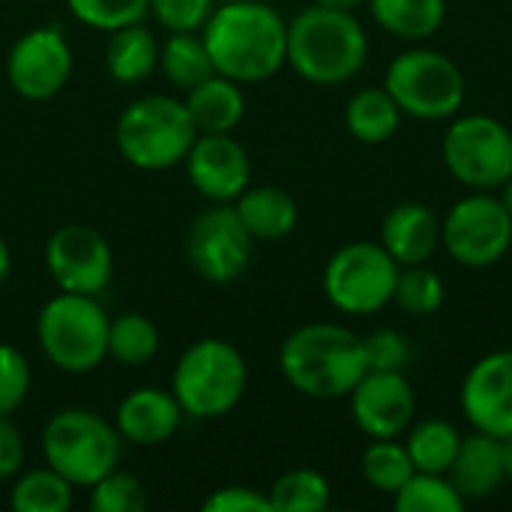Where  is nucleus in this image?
<instances>
[{"label":"nucleus","instance_id":"42","mask_svg":"<svg viewBox=\"0 0 512 512\" xmlns=\"http://www.w3.org/2000/svg\"><path fill=\"white\" fill-rule=\"evenodd\" d=\"M315 3L330 6V9H348V12H354V9H357V6H363L366 0H315Z\"/></svg>","mask_w":512,"mask_h":512},{"label":"nucleus","instance_id":"13","mask_svg":"<svg viewBox=\"0 0 512 512\" xmlns=\"http://www.w3.org/2000/svg\"><path fill=\"white\" fill-rule=\"evenodd\" d=\"M45 267L60 291L96 297L114 276V252L96 228L72 222L48 237Z\"/></svg>","mask_w":512,"mask_h":512},{"label":"nucleus","instance_id":"36","mask_svg":"<svg viewBox=\"0 0 512 512\" xmlns=\"http://www.w3.org/2000/svg\"><path fill=\"white\" fill-rule=\"evenodd\" d=\"M363 348H366L369 372H405L411 357H414L411 339L393 327H384V330L363 336Z\"/></svg>","mask_w":512,"mask_h":512},{"label":"nucleus","instance_id":"40","mask_svg":"<svg viewBox=\"0 0 512 512\" xmlns=\"http://www.w3.org/2000/svg\"><path fill=\"white\" fill-rule=\"evenodd\" d=\"M24 438L9 417H0V480L21 474L24 468Z\"/></svg>","mask_w":512,"mask_h":512},{"label":"nucleus","instance_id":"28","mask_svg":"<svg viewBox=\"0 0 512 512\" xmlns=\"http://www.w3.org/2000/svg\"><path fill=\"white\" fill-rule=\"evenodd\" d=\"M72 483L51 465L21 474L12 486L9 504L15 512H66L72 507Z\"/></svg>","mask_w":512,"mask_h":512},{"label":"nucleus","instance_id":"41","mask_svg":"<svg viewBox=\"0 0 512 512\" xmlns=\"http://www.w3.org/2000/svg\"><path fill=\"white\" fill-rule=\"evenodd\" d=\"M9 270H12V255H9V246H6V240L0 237V285L9 279Z\"/></svg>","mask_w":512,"mask_h":512},{"label":"nucleus","instance_id":"24","mask_svg":"<svg viewBox=\"0 0 512 512\" xmlns=\"http://www.w3.org/2000/svg\"><path fill=\"white\" fill-rule=\"evenodd\" d=\"M381 30L405 42L432 39L447 21V0H366Z\"/></svg>","mask_w":512,"mask_h":512},{"label":"nucleus","instance_id":"19","mask_svg":"<svg viewBox=\"0 0 512 512\" xmlns=\"http://www.w3.org/2000/svg\"><path fill=\"white\" fill-rule=\"evenodd\" d=\"M381 246L399 267L429 264L441 249V216L423 201H402L381 222Z\"/></svg>","mask_w":512,"mask_h":512},{"label":"nucleus","instance_id":"23","mask_svg":"<svg viewBox=\"0 0 512 512\" xmlns=\"http://www.w3.org/2000/svg\"><path fill=\"white\" fill-rule=\"evenodd\" d=\"M156 66H159V42L144 27V21L111 30L108 45H105V69L114 81L138 84L150 78Z\"/></svg>","mask_w":512,"mask_h":512},{"label":"nucleus","instance_id":"10","mask_svg":"<svg viewBox=\"0 0 512 512\" xmlns=\"http://www.w3.org/2000/svg\"><path fill=\"white\" fill-rule=\"evenodd\" d=\"M444 165L456 183L495 192L512 177V132L489 114L456 117L441 141Z\"/></svg>","mask_w":512,"mask_h":512},{"label":"nucleus","instance_id":"16","mask_svg":"<svg viewBox=\"0 0 512 512\" xmlns=\"http://www.w3.org/2000/svg\"><path fill=\"white\" fill-rule=\"evenodd\" d=\"M348 399L366 438H399L417 417V396L405 372H366Z\"/></svg>","mask_w":512,"mask_h":512},{"label":"nucleus","instance_id":"5","mask_svg":"<svg viewBox=\"0 0 512 512\" xmlns=\"http://www.w3.org/2000/svg\"><path fill=\"white\" fill-rule=\"evenodd\" d=\"M111 318L87 294L60 291L36 318V339L51 366L66 375H87L108 357Z\"/></svg>","mask_w":512,"mask_h":512},{"label":"nucleus","instance_id":"12","mask_svg":"<svg viewBox=\"0 0 512 512\" xmlns=\"http://www.w3.org/2000/svg\"><path fill=\"white\" fill-rule=\"evenodd\" d=\"M183 252L204 282L231 285L249 270L255 237L240 222L234 204H213L189 222Z\"/></svg>","mask_w":512,"mask_h":512},{"label":"nucleus","instance_id":"45","mask_svg":"<svg viewBox=\"0 0 512 512\" xmlns=\"http://www.w3.org/2000/svg\"><path fill=\"white\" fill-rule=\"evenodd\" d=\"M219 3H231V0H219Z\"/></svg>","mask_w":512,"mask_h":512},{"label":"nucleus","instance_id":"37","mask_svg":"<svg viewBox=\"0 0 512 512\" xmlns=\"http://www.w3.org/2000/svg\"><path fill=\"white\" fill-rule=\"evenodd\" d=\"M30 393V363L27 357L9 345L0 342V417H9L24 405Z\"/></svg>","mask_w":512,"mask_h":512},{"label":"nucleus","instance_id":"39","mask_svg":"<svg viewBox=\"0 0 512 512\" xmlns=\"http://www.w3.org/2000/svg\"><path fill=\"white\" fill-rule=\"evenodd\" d=\"M204 512H273L270 498L249 486H225L204 501Z\"/></svg>","mask_w":512,"mask_h":512},{"label":"nucleus","instance_id":"3","mask_svg":"<svg viewBox=\"0 0 512 512\" xmlns=\"http://www.w3.org/2000/svg\"><path fill=\"white\" fill-rule=\"evenodd\" d=\"M369 60V36L348 9L306 6L288 21V66L309 84L336 87L351 81Z\"/></svg>","mask_w":512,"mask_h":512},{"label":"nucleus","instance_id":"35","mask_svg":"<svg viewBox=\"0 0 512 512\" xmlns=\"http://www.w3.org/2000/svg\"><path fill=\"white\" fill-rule=\"evenodd\" d=\"M90 510L93 512H144L147 489L135 474L111 471L90 486Z\"/></svg>","mask_w":512,"mask_h":512},{"label":"nucleus","instance_id":"27","mask_svg":"<svg viewBox=\"0 0 512 512\" xmlns=\"http://www.w3.org/2000/svg\"><path fill=\"white\" fill-rule=\"evenodd\" d=\"M159 69L180 90H192L216 72L204 36L195 33H171L159 45Z\"/></svg>","mask_w":512,"mask_h":512},{"label":"nucleus","instance_id":"31","mask_svg":"<svg viewBox=\"0 0 512 512\" xmlns=\"http://www.w3.org/2000/svg\"><path fill=\"white\" fill-rule=\"evenodd\" d=\"M330 495L327 477L312 468H294L282 474L267 492L273 512H321L330 507Z\"/></svg>","mask_w":512,"mask_h":512},{"label":"nucleus","instance_id":"15","mask_svg":"<svg viewBox=\"0 0 512 512\" xmlns=\"http://www.w3.org/2000/svg\"><path fill=\"white\" fill-rule=\"evenodd\" d=\"M186 177L213 204H231L252 180V159L231 132L198 135L186 153Z\"/></svg>","mask_w":512,"mask_h":512},{"label":"nucleus","instance_id":"33","mask_svg":"<svg viewBox=\"0 0 512 512\" xmlns=\"http://www.w3.org/2000/svg\"><path fill=\"white\" fill-rule=\"evenodd\" d=\"M447 288L444 279L429 267V264H411V267H399V279H396V294L393 303L414 315V318H426L435 315L444 306Z\"/></svg>","mask_w":512,"mask_h":512},{"label":"nucleus","instance_id":"44","mask_svg":"<svg viewBox=\"0 0 512 512\" xmlns=\"http://www.w3.org/2000/svg\"><path fill=\"white\" fill-rule=\"evenodd\" d=\"M498 198H501V204L507 207V213L512 216V177L504 183V186H501V195H498Z\"/></svg>","mask_w":512,"mask_h":512},{"label":"nucleus","instance_id":"14","mask_svg":"<svg viewBox=\"0 0 512 512\" xmlns=\"http://www.w3.org/2000/svg\"><path fill=\"white\" fill-rule=\"evenodd\" d=\"M72 75V48L60 27L27 30L6 57V78L21 99L45 102L57 96Z\"/></svg>","mask_w":512,"mask_h":512},{"label":"nucleus","instance_id":"26","mask_svg":"<svg viewBox=\"0 0 512 512\" xmlns=\"http://www.w3.org/2000/svg\"><path fill=\"white\" fill-rule=\"evenodd\" d=\"M459 444H462V435L453 423H447L441 417H426V420L408 426L405 450L414 462V471L447 474L459 453Z\"/></svg>","mask_w":512,"mask_h":512},{"label":"nucleus","instance_id":"29","mask_svg":"<svg viewBox=\"0 0 512 512\" xmlns=\"http://www.w3.org/2000/svg\"><path fill=\"white\" fill-rule=\"evenodd\" d=\"M159 351V330L141 312H123L108 324V357L123 366H144Z\"/></svg>","mask_w":512,"mask_h":512},{"label":"nucleus","instance_id":"18","mask_svg":"<svg viewBox=\"0 0 512 512\" xmlns=\"http://www.w3.org/2000/svg\"><path fill=\"white\" fill-rule=\"evenodd\" d=\"M183 408L174 399L171 390L162 387H138L126 393L117 405V432L123 441L138 444V447H162L168 444L180 423H183Z\"/></svg>","mask_w":512,"mask_h":512},{"label":"nucleus","instance_id":"4","mask_svg":"<svg viewBox=\"0 0 512 512\" xmlns=\"http://www.w3.org/2000/svg\"><path fill=\"white\" fill-rule=\"evenodd\" d=\"M246 384L249 369L240 348L225 339H198L180 354L171 393L183 414L195 420H216L240 405Z\"/></svg>","mask_w":512,"mask_h":512},{"label":"nucleus","instance_id":"11","mask_svg":"<svg viewBox=\"0 0 512 512\" xmlns=\"http://www.w3.org/2000/svg\"><path fill=\"white\" fill-rule=\"evenodd\" d=\"M441 246L462 267H492L512 246V216L492 192H471L441 219Z\"/></svg>","mask_w":512,"mask_h":512},{"label":"nucleus","instance_id":"6","mask_svg":"<svg viewBox=\"0 0 512 512\" xmlns=\"http://www.w3.org/2000/svg\"><path fill=\"white\" fill-rule=\"evenodd\" d=\"M198 129L180 99L141 96L117 120L114 141L120 156L141 171H165L186 159Z\"/></svg>","mask_w":512,"mask_h":512},{"label":"nucleus","instance_id":"43","mask_svg":"<svg viewBox=\"0 0 512 512\" xmlns=\"http://www.w3.org/2000/svg\"><path fill=\"white\" fill-rule=\"evenodd\" d=\"M501 450H504V471H507V480L512 483V435L501 438Z\"/></svg>","mask_w":512,"mask_h":512},{"label":"nucleus","instance_id":"8","mask_svg":"<svg viewBox=\"0 0 512 512\" xmlns=\"http://www.w3.org/2000/svg\"><path fill=\"white\" fill-rule=\"evenodd\" d=\"M42 456L72 486L90 489L120 462V432L105 417L66 408L42 429Z\"/></svg>","mask_w":512,"mask_h":512},{"label":"nucleus","instance_id":"25","mask_svg":"<svg viewBox=\"0 0 512 512\" xmlns=\"http://www.w3.org/2000/svg\"><path fill=\"white\" fill-rule=\"evenodd\" d=\"M402 111L387 87H363L348 99L345 126L360 144H384L402 126Z\"/></svg>","mask_w":512,"mask_h":512},{"label":"nucleus","instance_id":"9","mask_svg":"<svg viewBox=\"0 0 512 512\" xmlns=\"http://www.w3.org/2000/svg\"><path fill=\"white\" fill-rule=\"evenodd\" d=\"M399 264L372 240H354L339 246L324 267V297L342 315H375L393 303Z\"/></svg>","mask_w":512,"mask_h":512},{"label":"nucleus","instance_id":"34","mask_svg":"<svg viewBox=\"0 0 512 512\" xmlns=\"http://www.w3.org/2000/svg\"><path fill=\"white\" fill-rule=\"evenodd\" d=\"M69 12L93 30H120L141 24L150 12V0H66Z\"/></svg>","mask_w":512,"mask_h":512},{"label":"nucleus","instance_id":"32","mask_svg":"<svg viewBox=\"0 0 512 512\" xmlns=\"http://www.w3.org/2000/svg\"><path fill=\"white\" fill-rule=\"evenodd\" d=\"M393 504L399 512H462L468 501L447 474L414 471V477L393 495Z\"/></svg>","mask_w":512,"mask_h":512},{"label":"nucleus","instance_id":"1","mask_svg":"<svg viewBox=\"0 0 512 512\" xmlns=\"http://www.w3.org/2000/svg\"><path fill=\"white\" fill-rule=\"evenodd\" d=\"M201 36L213 69L237 84H261L288 60V21L261 0L219 3Z\"/></svg>","mask_w":512,"mask_h":512},{"label":"nucleus","instance_id":"22","mask_svg":"<svg viewBox=\"0 0 512 512\" xmlns=\"http://www.w3.org/2000/svg\"><path fill=\"white\" fill-rule=\"evenodd\" d=\"M231 204L255 240H282L297 228V219H300L294 195L279 186L243 189L237 201Z\"/></svg>","mask_w":512,"mask_h":512},{"label":"nucleus","instance_id":"30","mask_svg":"<svg viewBox=\"0 0 512 512\" xmlns=\"http://www.w3.org/2000/svg\"><path fill=\"white\" fill-rule=\"evenodd\" d=\"M360 471L375 492L396 495L414 477V462L405 444H399L396 438H372V444L363 450Z\"/></svg>","mask_w":512,"mask_h":512},{"label":"nucleus","instance_id":"17","mask_svg":"<svg viewBox=\"0 0 512 512\" xmlns=\"http://www.w3.org/2000/svg\"><path fill=\"white\" fill-rule=\"evenodd\" d=\"M459 402L477 432L512 435V348H498L468 369Z\"/></svg>","mask_w":512,"mask_h":512},{"label":"nucleus","instance_id":"7","mask_svg":"<svg viewBox=\"0 0 512 512\" xmlns=\"http://www.w3.org/2000/svg\"><path fill=\"white\" fill-rule=\"evenodd\" d=\"M384 87L402 114L426 123L456 117L468 96L459 63L435 48H408L396 54L384 72Z\"/></svg>","mask_w":512,"mask_h":512},{"label":"nucleus","instance_id":"2","mask_svg":"<svg viewBox=\"0 0 512 512\" xmlns=\"http://www.w3.org/2000/svg\"><path fill=\"white\" fill-rule=\"evenodd\" d=\"M279 369L309 399H345L369 372L363 336L342 324H303L282 342Z\"/></svg>","mask_w":512,"mask_h":512},{"label":"nucleus","instance_id":"20","mask_svg":"<svg viewBox=\"0 0 512 512\" xmlns=\"http://www.w3.org/2000/svg\"><path fill=\"white\" fill-rule=\"evenodd\" d=\"M447 477L453 480V486L459 489V495L465 501L492 498L507 483L501 438L486 435V432H474V435L462 438Z\"/></svg>","mask_w":512,"mask_h":512},{"label":"nucleus","instance_id":"38","mask_svg":"<svg viewBox=\"0 0 512 512\" xmlns=\"http://www.w3.org/2000/svg\"><path fill=\"white\" fill-rule=\"evenodd\" d=\"M216 0H150V12L171 33H195L207 24Z\"/></svg>","mask_w":512,"mask_h":512},{"label":"nucleus","instance_id":"21","mask_svg":"<svg viewBox=\"0 0 512 512\" xmlns=\"http://www.w3.org/2000/svg\"><path fill=\"white\" fill-rule=\"evenodd\" d=\"M192 126L198 129V135H213V132H234L246 114V96H243V84L213 72L210 78H204L201 84H195L192 90H186L183 99Z\"/></svg>","mask_w":512,"mask_h":512}]
</instances>
